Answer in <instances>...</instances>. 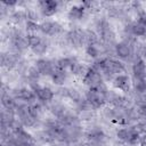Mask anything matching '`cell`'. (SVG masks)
<instances>
[{"mask_svg":"<svg viewBox=\"0 0 146 146\" xmlns=\"http://www.w3.org/2000/svg\"><path fill=\"white\" fill-rule=\"evenodd\" d=\"M62 26L60 24H58L57 22H52V27H51V32H50V35H54V34H58L59 32H62Z\"/></svg>","mask_w":146,"mask_h":146,"instance_id":"obj_29","label":"cell"},{"mask_svg":"<svg viewBox=\"0 0 146 146\" xmlns=\"http://www.w3.org/2000/svg\"><path fill=\"white\" fill-rule=\"evenodd\" d=\"M51 27H52V22H42L40 24V31L46 34H50Z\"/></svg>","mask_w":146,"mask_h":146,"instance_id":"obj_26","label":"cell"},{"mask_svg":"<svg viewBox=\"0 0 146 146\" xmlns=\"http://www.w3.org/2000/svg\"><path fill=\"white\" fill-rule=\"evenodd\" d=\"M14 44H15L16 49H18V50L23 51V50H25V49L29 47L27 38H24V36H22V35H17V36H15Z\"/></svg>","mask_w":146,"mask_h":146,"instance_id":"obj_17","label":"cell"},{"mask_svg":"<svg viewBox=\"0 0 146 146\" xmlns=\"http://www.w3.org/2000/svg\"><path fill=\"white\" fill-rule=\"evenodd\" d=\"M75 62H78L75 57H63V58H59L56 62V66H57V68L65 71L66 68L71 67L72 64H74Z\"/></svg>","mask_w":146,"mask_h":146,"instance_id":"obj_10","label":"cell"},{"mask_svg":"<svg viewBox=\"0 0 146 146\" xmlns=\"http://www.w3.org/2000/svg\"><path fill=\"white\" fill-rule=\"evenodd\" d=\"M40 74H41V73H40V71L38 70L36 66H32V67H30L29 71H27V75H29V78L32 79V80H38L39 76H40Z\"/></svg>","mask_w":146,"mask_h":146,"instance_id":"obj_24","label":"cell"},{"mask_svg":"<svg viewBox=\"0 0 146 146\" xmlns=\"http://www.w3.org/2000/svg\"><path fill=\"white\" fill-rule=\"evenodd\" d=\"M26 30H27L31 34H34L38 30H40V25H39V24H36L35 22L27 21V22H26Z\"/></svg>","mask_w":146,"mask_h":146,"instance_id":"obj_25","label":"cell"},{"mask_svg":"<svg viewBox=\"0 0 146 146\" xmlns=\"http://www.w3.org/2000/svg\"><path fill=\"white\" fill-rule=\"evenodd\" d=\"M26 17V14L25 13H23V11H16V13H14L13 14V16H11V18L15 21V22H21L23 18H25Z\"/></svg>","mask_w":146,"mask_h":146,"instance_id":"obj_28","label":"cell"},{"mask_svg":"<svg viewBox=\"0 0 146 146\" xmlns=\"http://www.w3.org/2000/svg\"><path fill=\"white\" fill-rule=\"evenodd\" d=\"M83 82L86 86L90 87V89H95L103 82V79H102V75L99 72L95 71L94 68H89L88 73L83 78Z\"/></svg>","mask_w":146,"mask_h":146,"instance_id":"obj_2","label":"cell"},{"mask_svg":"<svg viewBox=\"0 0 146 146\" xmlns=\"http://www.w3.org/2000/svg\"><path fill=\"white\" fill-rule=\"evenodd\" d=\"M27 42H29V46L31 47V48H33V47H35L36 44H39L42 40L36 35V34H29L27 36Z\"/></svg>","mask_w":146,"mask_h":146,"instance_id":"obj_23","label":"cell"},{"mask_svg":"<svg viewBox=\"0 0 146 146\" xmlns=\"http://www.w3.org/2000/svg\"><path fill=\"white\" fill-rule=\"evenodd\" d=\"M132 73L133 76L144 78L146 74V65L143 59H137L132 65Z\"/></svg>","mask_w":146,"mask_h":146,"instance_id":"obj_8","label":"cell"},{"mask_svg":"<svg viewBox=\"0 0 146 146\" xmlns=\"http://www.w3.org/2000/svg\"><path fill=\"white\" fill-rule=\"evenodd\" d=\"M29 113H30L33 117L38 119V117L40 116V114L42 113L41 106H40V105H38V104H33V105L29 106Z\"/></svg>","mask_w":146,"mask_h":146,"instance_id":"obj_20","label":"cell"},{"mask_svg":"<svg viewBox=\"0 0 146 146\" xmlns=\"http://www.w3.org/2000/svg\"><path fill=\"white\" fill-rule=\"evenodd\" d=\"M84 14V8L82 6H73L68 11V17L71 19H81Z\"/></svg>","mask_w":146,"mask_h":146,"instance_id":"obj_15","label":"cell"},{"mask_svg":"<svg viewBox=\"0 0 146 146\" xmlns=\"http://www.w3.org/2000/svg\"><path fill=\"white\" fill-rule=\"evenodd\" d=\"M39 5H40V9L43 15L51 16L56 13L58 3L56 1H41V2H39Z\"/></svg>","mask_w":146,"mask_h":146,"instance_id":"obj_6","label":"cell"},{"mask_svg":"<svg viewBox=\"0 0 146 146\" xmlns=\"http://www.w3.org/2000/svg\"><path fill=\"white\" fill-rule=\"evenodd\" d=\"M144 80H145V82H146V74H145V76H144Z\"/></svg>","mask_w":146,"mask_h":146,"instance_id":"obj_33","label":"cell"},{"mask_svg":"<svg viewBox=\"0 0 146 146\" xmlns=\"http://www.w3.org/2000/svg\"><path fill=\"white\" fill-rule=\"evenodd\" d=\"M80 146H91V145H89V144H82V145H80Z\"/></svg>","mask_w":146,"mask_h":146,"instance_id":"obj_32","label":"cell"},{"mask_svg":"<svg viewBox=\"0 0 146 146\" xmlns=\"http://www.w3.org/2000/svg\"><path fill=\"white\" fill-rule=\"evenodd\" d=\"M132 84H133V88L137 92H140V94H144L146 92V82L144 80V78H139V76H133L132 79Z\"/></svg>","mask_w":146,"mask_h":146,"instance_id":"obj_14","label":"cell"},{"mask_svg":"<svg viewBox=\"0 0 146 146\" xmlns=\"http://www.w3.org/2000/svg\"><path fill=\"white\" fill-rule=\"evenodd\" d=\"M34 91H35L36 97L39 99H41V100L48 102V100H51L54 98V91L49 87H39Z\"/></svg>","mask_w":146,"mask_h":146,"instance_id":"obj_7","label":"cell"},{"mask_svg":"<svg viewBox=\"0 0 146 146\" xmlns=\"http://www.w3.org/2000/svg\"><path fill=\"white\" fill-rule=\"evenodd\" d=\"M87 100L89 102V104L91 105L92 108H99L106 102L105 96L99 94V92H97L95 89H90L87 92Z\"/></svg>","mask_w":146,"mask_h":146,"instance_id":"obj_3","label":"cell"},{"mask_svg":"<svg viewBox=\"0 0 146 146\" xmlns=\"http://www.w3.org/2000/svg\"><path fill=\"white\" fill-rule=\"evenodd\" d=\"M32 51L35 55H42V54H44L47 51V43L43 42V41H41L39 44H36L35 47L32 48Z\"/></svg>","mask_w":146,"mask_h":146,"instance_id":"obj_21","label":"cell"},{"mask_svg":"<svg viewBox=\"0 0 146 146\" xmlns=\"http://www.w3.org/2000/svg\"><path fill=\"white\" fill-rule=\"evenodd\" d=\"M100 34H102V39L104 41H106V42H111V41L114 40V33H113V31L110 27L106 29V30H104Z\"/></svg>","mask_w":146,"mask_h":146,"instance_id":"obj_22","label":"cell"},{"mask_svg":"<svg viewBox=\"0 0 146 146\" xmlns=\"http://www.w3.org/2000/svg\"><path fill=\"white\" fill-rule=\"evenodd\" d=\"M115 52L121 58H128L131 54V50H130V47L127 43L121 42V43H117L115 46Z\"/></svg>","mask_w":146,"mask_h":146,"instance_id":"obj_11","label":"cell"},{"mask_svg":"<svg viewBox=\"0 0 146 146\" xmlns=\"http://www.w3.org/2000/svg\"><path fill=\"white\" fill-rule=\"evenodd\" d=\"M140 146H146V136L140 139Z\"/></svg>","mask_w":146,"mask_h":146,"instance_id":"obj_31","label":"cell"},{"mask_svg":"<svg viewBox=\"0 0 146 146\" xmlns=\"http://www.w3.org/2000/svg\"><path fill=\"white\" fill-rule=\"evenodd\" d=\"M36 65V67H38V70L40 71V73L41 74H44V75H52V73H54V67H52V64H51V62L50 60H48V59H39V60H36V63H35Z\"/></svg>","mask_w":146,"mask_h":146,"instance_id":"obj_4","label":"cell"},{"mask_svg":"<svg viewBox=\"0 0 146 146\" xmlns=\"http://www.w3.org/2000/svg\"><path fill=\"white\" fill-rule=\"evenodd\" d=\"M67 97H70L71 99L78 102V100L80 99V94H79V91H78L76 89H74V88H68V90H67Z\"/></svg>","mask_w":146,"mask_h":146,"instance_id":"obj_27","label":"cell"},{"mask_svg":"<svg viewBox=\"0 0 146 146\" xmlns=\"http://www.w3.org/2000/svg\"><path fill=\"white\" fill-rule=\"evenodd\" d=\"M113 84L115 88H117L124 92L129 91V78H128V75H125V74L116 75L113 80Z\"/></svg>","mask_w":146,"mask_h":146,"instance_id":"obj_5","label":"cell"},{"mask_svg":"<svg viewBox=\"0 0 146 146\" xmlns=\"http://www.w3.org/2000/svg\"><path fill=\"white\" fill-rule=\"evenodd\" d=\"M139 132L135 129V128H130V129H120L116 132V136L120 140L128 143V144H136L137 140L139 139Z\"/></svg>","mask_w":146,"mask_h":146,"instance_id":"obj_1","label":"cell"},{"mask_svg":"<svg viewBox=\"0 0 146 146\" xmlns=\"http://www.w3.org/2000/svg\"><path fill=\"white\" fill-rule=\"evenodd\" d=\"M25 14H26V17H27V18H30L29 21L34 22V21L38 18V14H36V11H35V10H33V9H29V10H26V11H25Z\"/></svg>","mask_w":146,"mask_h":146,"instance_id":"obj_30","label":"cell"},{"mask_svg":"<svg viewBox=\"0 0 146 146\" xmlns=\"http://www.w3.org/2000/svg\"><path fill=\"white\" fill-rule=\"evenodd\" d=\"M51 79H52V82L55 84H63L66 80V73H65V71L57 68V70L54 71L52 75H51Z\"/></svg>","mask_w":146,"mask_h":146,"instance_id":"obj_16","label":"cell"},{"mask_svg":"<svg viewBox=\"0 0 146 146\" xmlns=\"http://www.w3.org/2000/svg\"><path fill=\"white\" fill-rule=\"evenodd\" d=\"M16 95H17V97H18L19 99H22V100H24V102H33V100L35 99V96H36L32 90H30V89H27V88H22V89H19V90L16 92Z\"/></svg>","mask_w":146,"mask_h":146,"instance_id":"obj_9","label":"cell"},{"mask_svg":"<svg viewBox=\"0 0 146 146\" xmlns=\"http://www.w3.org/2000/svg\"><path fill=\"white\" fill-rule=\"evenodd\" d=\"M87 55H89L90 57H97L98 55H100V47L97 43L88 44V47H87Z\"/></svg>","mask_w":146,"mask_h":146,"instance_id":"obj_18","label":"cell"},{"mask_svg":"<svg viewBox=\"0 0 146 146\" xmlns=\"http://www.w3.org/2000/svg\"><path fill=\"white\" fill-rule=\"evenodd\" d=\"M70 68H71V71H72L73 74L79 75V76H83V78H84V75H86V74L88 73V71H89V68H88L87 66H84L83 64H81V63H79V62H75L74 64H72V66H71Z\"/></svg>","mask_w":146,"mask_h":146,"instance_id":"obj_12","label":"cell"},{"mask_svg":"<svg viewBox=\"0 0 146 146\" xmlns=\"http://www.w3.org/2000/svg\"><path fill=\"white\" fill-rule=\"evenodd\" d=\"M21 120H22L23 124L26 125V127H32V125H34V124H35V121H36V119L33 117L29 112L25 113V114H23V115L21 116Z\"/></svg>","mask_w":146,"mask_h":146,"instance_id":"obj_19","label":"cell"},{"mask_svg":"<svg viewBox=\"0 0 146 146\" xmlns=\"http://www.w3.org/2000/svg\"><path fill=\"white\" fill-rule=\"evenodd\" d=\"M130 32L133 34V35H137V36H143L146 34V27L139 23V22H135L130 25Z\"/></svg>","mask_w":146,"mask_h":146,"instance_id":"obj_13","label":"cell"},{"mask_svg":"<svg viewBox=\"0 0 146 146\" xmlns=\"http://www.w3.org/2000/svg\"><path fill=\"white\" fill-rule=\"evenodd\" d=\"M145 14H146V13H145Z\"/></svg>","mask_w":146,"mask_h":146,"instance_id":"obj_34","label":"cell"}]
</instances>
